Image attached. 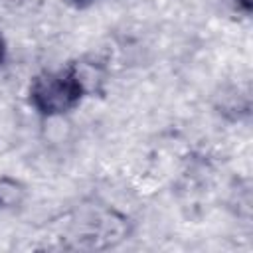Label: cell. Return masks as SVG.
Instances as JSON below:
<instances>
[{
    "mask_svg": "<svg viewBox=\"0 0 253 253\" xmlns=\"http://www.w3.org/2000/svg\"><path fill=\"white\" fill-rule=\"evenodd\" d=\"M83 95L85 87L75 67L42 73L32 81L30 87V101L34 109L47 117L71 111Z\"/></svg>",
    "mask_w": 253,
    "mask_h": 253,
    "instance_id": "obj_1",
    "label": "cell"
},
{
    "mask_svg": "<svg viewBox=\"0 0 253 253\" xmlns=\"http://www.w3.org/2000/svg\"><path fill=\"white\" fill-rule=\"evenodd\" d=\"M69 2H73L75 6H85V4H89V2H93V0H69Z\"/></svg>",
    "mask_w": 253,
    "mask_h": 253,
    "instance_id": "obj_5",
    "label": "cell"
},
{
    "mask_svg": "<svg viewBox=\"0 0 253 253\" xmlns=\"http://www.w3.org/2000/svg\"><path fill=\"white\" fill-rule=\"evenodd\" d=\"M239 4L243 6V10H247V12L251 10V0H239Z\"/></svg>",
    "mask_w": 253,
    "mask_h": 253,
    "instance_id": "obj_4",
    "label": "cell"
},
{
    "mask_svg": "<svg viewBox=\"0 0 253 253\" xmlns=\"http://www.w3.org/2000/svg\"><path fill=\"white\" fill-rule=\"evenodd\" d=\"M24 186L12 178H0V206L12 208L24 200Z\"/></svg>",
    "mask_w": 253,
    "mask_h": 253,
    "instance_id": "obj_2",
    "label": "cell"
},
{
    "mask_svg": "<svg viewBox=\"0 0 253 253\" xmlns=\"http://www.w3.org/2000/svg\"><path fill=\"white\" fill-rule=\"evenodd\" d=\"M4 53H6V43H4V38L0 34V63L4 61Z\"/></svg>",
    "mask_w": 253,
    "mask_h": 253,
    "instance_id": "obj_3",
    "label": "cell"
}]
</instances>
